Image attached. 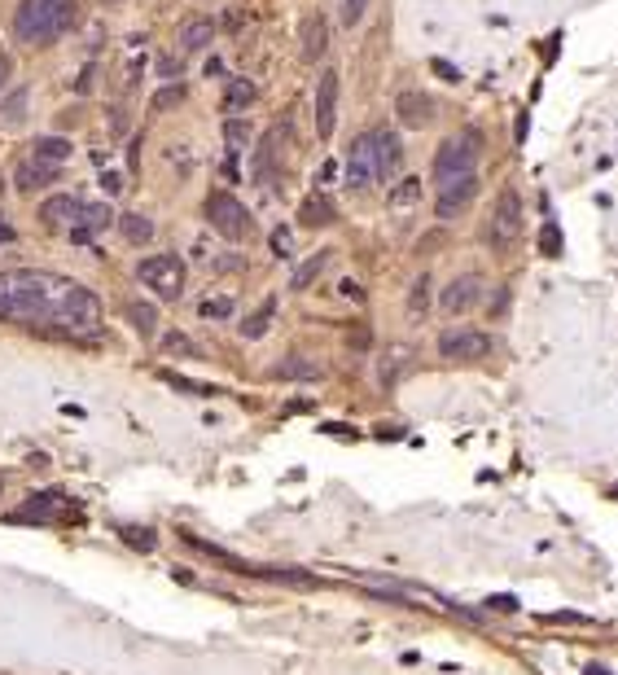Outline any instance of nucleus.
Instances as JSON below:
<instances>
[{
  "label": "nucleus",
  "instance_id": "5701e85b",
  "mask_svg": "<svg viewBox=\"0 0 618 675\" xmlns=\"http://www.w3.org/2000/svg\"><path fill=\"white\" fill-rule=\"evenodd\" d=\"M276 145H281V128H272L268 136H263V145H259L255 154V180L259 185H268L276 171H272V162H276Z\"/></svg>",
  "mask_w": 618,
  "mask_h": 675
},
{
  "label": "nucleus",
  "instance_id": "39448f33",
  "mask_svg": "<svg viewBox=\"0 0 618 675\" xmlns=\"http://www.w3.org/2000/svg\"><path fill=\"white\" fill-rule=\"evenodd\" d=\"M206 219H210V228L219 233V237H228V242H242L246 233H251V210L242 207L233 193H224V189H215V193H206Z\"/></svg>",
  "mask_w": 618,
  "mask_h": 675
},
{
  "label": "nucleus",
  "instance_id": "412c9836",
  "mask_svg": "<svg viewBox=\"0 0 618 675\" xmlns=\"http://www.w3.org/2000/svg\"><path fill=\"white\" fill-rule=\"evenodd\" d=\"M325 49H329V22L316 13V18L303 22V57L316 62V57H325Z\"/></svg>",
  "mask_w": 618,
  "mask_h": 675
},
{
  "label": "nucleus",
  "instance_id": "393cba45",
  "mask_svg": "<svg viewBox=\"0 0 618 675\" xmlns=\"http://www.w3.org/2000/svg\"><path fill=\"white\" fill-rule=\"evenodd\" d=\"M128 325L141 333V338H154V329H158V308L154 303H128Z\"/></svg>",
  "mask_w": 618,
  "mask_h": 675
},
{
  "label": "nucleus",
  "instance_id": "c03bdc74",
  "mask_svg": "<svg viewBox=\"0 0 618 675\" xmlns=\"http://www.w3.org/2000/svg\"><path fill=\"white\" fill-rule=\"evenodd\" d=\"M487 605H496V610H517V601H514V597H491Z\"/></svg>",
  "mask_w": 618,
  "mask_h": 675
},
{
  "label": "nucleus",
  "instance_id": "37998d69",
  "mask_svg": "<svg viewBox=\"0 0 618 675\" xmlns=\"http://www.w3.org/2000/svg\"><path fill=\"white\" fill-rule=\"evenodd\" d=\"M9 75H13V57H9V53H0V88L9 84Z\"/></svg>",
  "mask_w": 618,
  "mask_h": 675
},
{
  "label": "nucleus",
  "instance_id": "2f4dec72",
  "mask_svg": "<svg viewBox=\"0 0 618 675\" xmlns=\"http://www.w3.org/2000/svg\"><path fill=\"white\" fill-rule=\"evenodd\" d=\"M36 158H45V162H66V158H70V141L45 136V141H36Z\"/></svg>",
  "mask_w": 618,
  "mask_h": 675
},
{
  "label": "nucleus",
  "instance_id": "f8f14e48",
  "mask_svg": "<svg viewBox=\"0 0 618 675\" xmlns=\"http://www.w3.org/2000/svg\"><path fill=\"white\" fill-rule=\"evenodd\" d=\"M478 198V176H461L452 185H439V219H457Z\"/></svg>",
  "mask_w": 618,
  "mask_h": 675
},
{
  "label": "nucleus",
  "instance_id": "f03ea898",
  "mask_svg": "<svg viewBox=\"0 0 618 675\" xmlns=\"http://www.w3.org/2000/svg\"><path fill=\"white\" fill-rule=\"evenodd\" d=\"M70 22H75V4L70 0H22L18 13H13V36L22 45L49 49L70 31Z\"/></svg>",
  "mask_w": 618,
  "mask_h": 675
},
{
  "label": "nucleus",
  "instance_id": "20e7f679",
  "mask_svg": "<svg viewBox=\"0 0 618 675\" xmlns=\"http://www.w3.org/2000/svg\"><path fill=\"white\" fill-rule=\"evenodd\" d=\"M522 228H526V210H522V198H517L514 185H505V189H500V198H496V210H491V219H487V242H491L496 251H509L517 237H522Z\"/></svg>",
  "mask_w": 618,
  "mask_h": 675
},
{
  "label": "nucleus",
  "instance_id": "f257e3e1",
  "mask_svg": "<svg viewBox=\"0 0 618 675\" xmlns=\"http://www.w3.org/2000/svg\"><path fill=\"white\" fill-rule=\"evenodd\" d=\"M0 320L66 333V338H88L102 329V299L70 276L40 268H9L0 272Z\"/></svg>",
  "mask_w": 618,
  "mask_h": 675
},
{
  "label": "nucleus",
  "instance_id": "6ab92c4d",
  "mask_svg": "<svg viewBox=\"0 0 618 675\" xmlns=\"http://www.w3.org/2000/svg\"><path fill=\"white\" fill-rule=\"evenodd\" d=\"M334 219H338V210H334V202L325 193H311L308 202L299 207V228H329Z\"/></svg>",
  "mask_w": 618,
  "mask_h": 675
},
{
  "label": "nucleus",
  "instance_id": "ea45409f",
  "mask_svg": "<svg viewBox=\"0 0 618 675\" xmlns=\"http://www.w3.org/2000/svg\"><path fill=\"white\" fill-rule=\"evenodd\" d=\"M540 246H544V255H562V237H557V228H553V224L540 233Z\"/></svg>",
  "mask_w": 618,
  "mask_h": 675
},
{
  "label": "nucleus",
  "instance_id": "58836bf2",
  "mask_svg": "<svg viewBox=\"0 0 618 675\" xmlns=\"http://www.w3.org/2000/svg\"><path fill=\"white\" fill-rule=\"evenodd\" d=\"M364 13H368V0H342V22H347V27L364 22Z\"/></svg>",
  "mask_w": 618,
  "mask_h": 675
},
{
  "label": "nucleus",
  "instance_id": "c85d7f7f",
  "mask_svg": "<svg viewBox=\"0 0 618 675\" xmlns=\"http://www.w3.org/2000/svg\"><path fill=\"white\" fill-rule=\"evenodd\" d=\"M255 97H259V88L251 84V79H233L228 93H224V110H246Z\"/></svg>",
  "mask_w": 618,
  "mask_h": 675
},
{
  "label": "nucleus",
  "instance_id": "473e14b6",
  "mask_svg": "<svg viewBox=\"0 0 618 675\" xmlns=\"http://www.w3.org/2000/svg\"><path fill=\"white\" fill-rule=\"evenodd\" d=\"M123 544H132V548H141V553H154L158 535L150 526H123Z\"/></svg>",
  "mask_w": 618,
  "mask_h": 675
},
{
  "label": "nucleus",
  "instance_id": "0eeeda50",
  "mask_svg": "<svg viewBox=\"0 0 618 675\" xmlns=\"http://www.w3.org/2000/svg\"><path fill=\"white\" fill-rule=\"evenodd\" d=\"M496 351V338L482 329H448L439 338V356L443 360H487Z\"/></svg>",
  "mask_w": 618,
  "mask_h": 675
},
{
  "label": "nucleus",
  "instance_id": "72a5a7b5",
  "mask_svg": "<svg viewBox=\"0 0 618 675\" xmlns=\"http://www.w3.org/2000/svg\"><path fill=\"white\" fill-rule=\"evenodd\" d=\"M224 141H228V150H246L251 145V123L246 119H228L224 123Z\"/></svg>",
  "mask_w": 618,
  "mask_h": 675
},
{
  "label": "nucleus",
  "instance_id": "a19ab883",
  "mask_svg": "<svg viewBox=\"0 0 618 675\" xmlns=\"http://www.w3.org/2000/svg\"><path fill=\"white\" fill-rule=\"evenodd\" d=\"M272 255H276V259H290V233H285V228L272 233Z\"/></svg>",
  "mask_w": 618,
  "mask_h": 675
},
{
  "label": "nucleus",
  "instance_id": "a18cd8bd",
  "mask_svg": "<svg viewBox=\"0 0 618 675\" xmlns=\"http://www.w3.org/2000/svg\"><path fill=\"white\" fill-rule=\"evenodd\" d=\"M588 675H610V671H606V667H597V663H592V667H588Z\"/></svg>",
  "mask_w": 618,
  "mask_h": 675
},
{
  "label": "nucleus",
  "instance_id": "9d476101",
  "mask_svg": "<svg viewBox=\"0 0 618 675\" xmlns=\"http://www.w3.org/2000/svg\"><path fill=\"white\" fill-rule=\"evenodd\" d=\"M377 180V154H373V132L351 141V154H347V185L351 189H368Z\"/></svg>",
  "mask_w": 618,
  "mask_h": 675
},
{
  "label": "nucleus",
  "instance_id": "b1692460",
  "mask_svg": "<svg viewBox=\"0 0 618 675\" xmlns=\"http://www.w3.org/2000/svg\"><path fill=\"white\" fill-rule=\"evenodd\" d=\"M412 202H421V180H416V176L395 180V185H391V193H386V207L404 210V207H412Z\"/></svg>",
  "mask_w": 618,
  "mask_h": 675
},
{
  "label": "nucleus",
  "instance_id": "c9c22d12",
  "mask_svg": "<svg viewBox=\"0 0 618 675\" xmlns=\"http://www.w3.org/2000/svg\"><path fill=\"white\" fill-rule=\"evenodd\" d=\"M425 303H430V276L412 281V294H408V308H412V312H425Z\"/></svg>",
  "mask_w": 618,
  "mask_h": 675
},
{
  "label": "nucleus",
  "instance_id": "1a4fd4ad",
  "mask_svg": "<svg viewBox=\"0 0 618 675\" xmlns=\"http://www.w3.org/2000/svg\"><path fill=\"white\" fill-rule=\"evenodd\" d=\"M62 509H66L62 491H31V496H27V505L9 514V522H36V526H49V522L62 518Z\"/></svg>",
  "mask_w": 618,
  "mask_h": 675
},
{
  "label": "nucleus",
  "instance_id": "79ce46f5",
  "mask_svg": "<svg viewBox=\"0 0 618 675\" xmlns=\"http://www.w3.org/2000/svg\"><path fill=\"white\" fill-rule=\"evenodd\" d=\"M548 623H579V627H588L592 619H583V614H570V610H557V614H548Z\"/></svg>",
  "mask_w": 618,
  "mask_h": 675
},
{
  "label": "nucleus",
  "instance_id": "2eb2a0df",
  "mask_svg": "<svg viewBox=\"0 0 618 675\" xmlns=\"http://www.w3.org/2000/svg\"><path fill=\"white\" fill-rule=\"evenodd\" d=\"M395 119L404 128H430L434 123V102L425 93H400L395 97Z\"/></svg>",
  "mask_w": 618,
  "mask_h": 675
},
{
  "label": "nucleus",
  "instance_id": "7ed1b4c3",
  "mask_svg": "<svg viewBox=\"0 0 618 675\" xmlns=\"http://www.w3.org/2000/svg\"><path fill=\"white\" fill-rule=\"evenodd\" d=\"M478 158H482V132L478 128H465L457 136H448L434 154V185H452L461 176H474Z\"/></svg>",
  "mask_w": 618,
  "mask_h": 675
},
{
  "label": "nucleus",
  "instance_id": "4468645a",
  "mask_svg": "<svg viewBox=\"0 0 618 675\" xmlns=\"http://www.w3.org/2000/svg\"><path fill=\"white\" fill-rule=\"evenodd\" d=\"M180 539H185L194 553H202V557H210V562H219L224 571L251 574V562H242L237 553H228V548H224V544H215V539H202V535H194V531H180Z\"/></svg>",
  "mask_w": 618,
  "mask_h": 675
},
{
  "label": "nucleus",
  "instance_id": "423d86ee",
  "mask_svg": "<svg viewBox=\"0 0 618 675\" xmlns=\"http://www.w3.org/2000/svg\"><path fill=\"white\" fill-rule=\"evenodd\" d=\"M136 276L154 290L158 299H180L185 294V263L176 255H145L136 263Z\"/></svg>",
  "mask_w": 618,
  "mask_h": 675
},
{
  "label": "nucleus",
  "instance_id": "4c0bfd02",
  "mask_svg": "<svg viewBox=\"0 0 618 675\" xmlns=\"http://www.w3.org/2000/svg\"><path fill=\"white\" fill-rule=\"evenodd\" d=\"M202 316L206 320H224V316H233V299H206Z\"/></svg>",
  "mask_w": 618,
  "mask_h": 675
},
{
  "label": "nucleus",
  "instance_id": "f3484780",
  "mask_svg": "<svg viewBox=\"0 0 618 675\" xmlns=\"http://www.w3.org/2000/svg\"><path fill=\"white\" fill-rule=\"evenodd\" d=\"M110 219H114V210L110 207H102V202H84V207H79V219H75V228H70V237H75V242H88L97 228L110 224Z\"/></svg>",
  "mask_w": 618,
  "mask_h": 675
},
{
  "label": "nucleus",
  "instance_id": "ddd939ff",
  "mask_svg": "<svg viewBox=\"0 0 618 675\" xmlns=\"http://www.w3.org/2000/svg\"><path fill=\"white\" fill-rule=\"evenodd\" d=\"M373 154H377V180H395L404 167V145L395 132H373Z\"/></svg>",
  "mask_w": 618,
  "mask_h": 675
},
{
  "label": "nucleus",
  "instance_id": "4be33fe9",
  "mask_svg": "<svg viewBox=\"0 0 618 675\" xmlns=\"http://www.w3.org/2000/svg\"><path fill=\"white\" fill-rule=\"evenodd\" d=\"M276 377H281V382H320V377H325V368H320L316 360L290 356V360L276 364Z\"/></svg>",
  "mask_w": 618,
  "mask_h": 675
},
{
  "label": "nucleus",
  "instance_id": "e433bc0d",
  "mask_svg": "<svg viewBox=\"0 0 618 675\" xmlns=\"http://www.w3.org/2000/svg\"><path fill=\"white\" fill-rule=\"evenodd\" d=\"M180 102H185V84H167L154 97V110H171V105H180Z\"/></svg>",
  "mask_w": 618,
  "mask_h": 675
},
{
  "label": "nucleus",
  "instance_id": "6e6552de",
  "mask_svg": "<svg viewBox=\"0 0 618 675\" xmlns=\"http://www.w3.org/2000/svg\"><path fill=\"white\" fill-rule=\"evenodd\" d=\"M338 88H342V79H338V70H320V79H316V132L329 141L334 136V128H338Z\"/></svg>",
  "mask_w": 618,
  "mask_h": 675
},
{
  "label": "nucleus",
  "instance_id": "dca6fc26",
  "mask_svg": "<svg viewBox=\"0 0 618 675\" xmlns=\"http://www.w3.org/2000/svg\"><path fill=\"white\" fill-rule=\"evenodd\" d=\"M53 180H62V162H45V158H31V162H22L18 167V189H45V185H53Z\"/></svg>",
  "mask_w": 618,
  "mask_h": 675
},
{
  "label": "nucleus",
  "instance_id": "cd10ccee",
  "mask_svg": "<svg viewBox=\"0 0 618 675\" xmlns=\"http://www.w3.org/2000/svg\"><path fill=\"white\" fill-rule=\"evenodd\" d=\"M272 316H276V299H263L259 312L251 316V320H242V333H246V338H263L268 325H272Z\"/></svg>",
  "mask_w": 618,
  "mask_h": 675
},
{
  "label": "nucleus",
  "instance_id": "aec40b11",
  "mask_svg": "<svg viewBox=\"0 0 618 675\" xmlns=\"http://www.w3.org/2000/svg\"><path fill=\"white\" fill-rule=\"evenodd\" d=\"M210 40H215V22L210 18H189L180 27V49L185 53H202Z\"/></svg>",
  "mask_w": 618,
  "mask_h": 675
},
{
  "label": "nucleus",
  "instance_id": "a211bd4d",
  "mask_svg": "<svg viewBox=\"0 0 618 675\" xmlns=\"http://www.w3.org/2000/svg\"><path fill=\"white\" fill-rule=\"evenodd\" d=\"M79 207H84L79 198L62 193V198H49L40 215H45V224H53V228H66V233H70V228H75V219H79Z\"/></svg>",
  "mask_w": 618,
  "mask_h": 675
},
{
  "label": "nucleus",
  "instance_id": "7c9ffc66",
  "mask_svg": "<svg viewBox=\"0 0 618 675\" xmlns=\"http://www.w3.org/2000/svg\"><path fill=\"white\" fill-rule=\"evenodd\" d=\"M162 356H176V360H198L202 351L194 347V338H185V333H167V338H162Z\"/></svg>",
  "mask_w": 618,
  "mask_h": 675
},
{
  "label": "nucleus",
  "instance_id": "9b49d317",
  "mask_svg": "<svg viewBox=\"0 0 618 675\" xmlns=\"http://www.w3.org/2000/svg\"><path fill=\"white\" fill-rule=\"evenodd\" d=\"M482 290H487V281H482L478 272H465V276H457V281L443 290V312L461 316V312H469V308H478Z\"/></svg>",
  "mask_w": 618,
  "mask_h": 675
},
{
  "label": "nucleus",
  "instance_id": "a878e982",
  "mask_svg": "<svg viewBox=\"0 0 618 675\" xmlns=\"http://www.w3.org/2000/svg\"><path fill=\"white\" fill-rule=\"evenodd\" d=\"M329 259H334V251H320V255H311L308 263H299V268H294V276H290V285H294V290H308L311 281L329 268Z\"/></svg>",
  "mask_w": 618,
  "mask_h": 675
},
{
  "label": "nucleus",
  "instance_id": "f704fd0d",
  "mask_svg": "<svg viewBox=\"0 0 618 675\" xmlns=\"http://www.w3.org/2000/svg\"><path fill=\"white\" fill-rule=\"evenodd\" d=\"M404 368H408V351H391V364L382 360V382L391 386V382H395V377H400Z\"/></svg>",
  "mask_w": 618,
  "mask_h": 675
},
{
  "label": "nucleus",
  "instance_id": "c756f323",
  "mask_svg": "<svg viewBox=\"0 0 618 675\" xmlns=\"http://www.w3.org/2000/svg\"><path fill=\"white\" fill-rule=\"evenodd\" d=\"M22 119H27V88H13L9 102L0 105V123H4V128H18Z\"/></svg>",
  "mask_w": 618,
  "mask_h": 675
},
{
  "label": "nucleus",
  "instance_id": "bb28decb",
  "mask_svg": "<svg viewBox=\"0 0 618 675\" xmlns=\"http://www.w3.org/2000/svg\"><path fill=\"white\" fill-rule=\"evenodd\" d=\"M119 224H123V237H128L132 246H145V242L154 237V224H150L145 215H119Z\"/></svg>",
  "mask_w": 618,
  "mask_h": 675
}]
</instances>
